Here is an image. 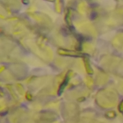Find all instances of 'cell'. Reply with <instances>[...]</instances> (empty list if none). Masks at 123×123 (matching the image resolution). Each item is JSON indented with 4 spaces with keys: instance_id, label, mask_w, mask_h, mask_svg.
Here are the masks:
<instances>
[{
    "instance_id": "6da1fadb",
    "label": "cell",
    "mask_w": 123,
    "mask_h": 123,
    "mask_svg": "<svg viewBox=\"0 0 123 123\" xmlns=\"http://www.w3.org/2000/svg\"><path fill=\"white\" fill-rule=\"evenodd\" d=\"M68 78H66L65 80L63 82V83L61 84V85L60 86V87H59V90L58 91V94L60 96L62 93L65 87L66 86V84H67L68 83Z\"/></svg>"
}]
</instances>
